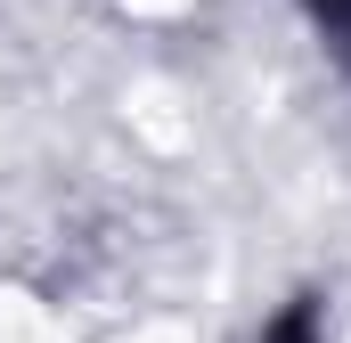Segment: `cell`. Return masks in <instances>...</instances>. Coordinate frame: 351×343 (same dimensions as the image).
I'll return each mask as SVG.
<instances>
[{
  "label": "cell",
  "mask_w": 351,
  "mask_h": 343,
  "mask_svg": "<svg viewBox=\"0 0 351 343\" xmlns=\"http://www.w3.org/2000/svg\"><path fill=\"white\" fill-rule=\"evenodd\" d=\"M262 343H327V335H319V303H286L278 327H269Z\"/></svg>",
  "instance_id": "cell-1"
},
{
  "label": "cell",
  "mask_w": 351,
  "mask_h": 343,
  "mask_svg": "<svg viewBox=\"0 0 351 343\" xmlns=\"http://www.w3.org/2000/svg\"><path fill=\"white\" fill-rule=\"evenodd\" d=\"M302 8H311L327 33H343V41H351V0H302Z\"/></svg>",
  "instance_id": "cell-2"
}]
</instances>
